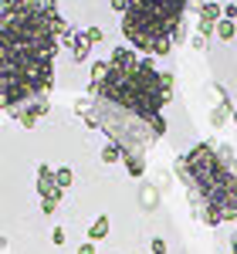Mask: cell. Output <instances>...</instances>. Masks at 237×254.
I'll list each match as a JSON object with an SVG mask.
<instances>
[{"mask_svg": "<svg viewBox=\"0 0 237 254\" xmlns=\"http://www.w3.org/2000/svg\"><path fill=\"white\" fill-rule=\"evenodd\" d=\"M71 38L58 0H0V109L48 98L55 58Z\"/></svg>", "mask_w": 237, "mask_h": 254, "instance_id": "obj_1", "label": "cell"}, {"mask_svg": "<svg viewBox=\"0 0 237 254\" xmlns=\"http://www.w3.org/2000/svg\"><path fill=\"white\" fill-rule=\"evenodd\" d=\"M88 95L139 119L142 126H149V132L156 139H163L166 105L173 98V71H159L149 55L139 58L136 48H112L109 75L99 85H88Z\"/></svg>", "mask_w": 237, "mask_h": 254, "instance_id": "obj_2", "label": "cell"}, {"mask_svg": "<svg viewBox=\"0 0 237 254\" xmlns=\"http://www.w3.org/2000/svg\"><path fill=\"white\" fill-rule=\"evenodd\" d=\"M193 217L207 227L237 220V156L224 142H197L173 163Z\"/></svg>", "mask_w": 237, "mask_h": 254, "instance_id": "obj_3", "label": "cell"}, {"mask_svg": "<svg viewBox=\"0 0 237 254\" xmlns=\"http://www.w3.org/2000/svg\"><path fill=\"white\" fill-rule=\"evenodd\" d=\"M190 0H129L122 10V38L149 58H163L186 34Z\"/></svg>", "mask_w": 237, "mask_h": 254, "instance_id": "obj_4", "label": "cell"}, {"mask_svg": "<svg viewBox=\"0 0 237 254\" xmlns=\"http://www.w3.org/2000/svg\"><path fill=\"white\" fill-rule=\"evenodd\" d=\"M48 112H51V102H48V98H38V102H27V105L14 109L10 116L17 119L24 129H34V126H38V122H41L44 116H48Z\"/></svg>", "mask_w": 237, "mask_h": 254, "instance_id": "obj_5", "label": "cell"}, {"mask_svg": "<svg viewBox=\"0 0 237 254\" xmlns=\"http://www.w3.org/2000/svg\"><path fill=\"white\" fill-rule=\"evenodd\" d=\"M38 196H64V190L55 183V170L48 163L38 166Z\"/></svg>", "mask_w": 237, "mask_h": 254, "instance_id": "obj_6", "label": "cell"}, {"mask_svg": "<svg viewBox=\"0 0 237 254\" xmlns=\"http://www.w3.org/2000/svg\"><path fill=\"white\" fill-rule=\"evenodd\" d=\"M64 44L71 48V58L75 61H88V55H92V41L85 38V31H71V38Z\"/></svg>", "mask_w": 237, "mask_h": 254, "instance_id": "obj_7", "label": "cell"}, {"mask_svg": "<svg viewBox=\"0 0 237 254\" xmlns=\"http://www.w3.org/2000/svg\"><path fill=\"white\" fill-rule=\"evenodd\" d=\"M122 166H125V173H129V176L142 180V176H146V153H136V149L125 153V156H122Z\"/></svg>", "mask_w": 237, "mask_h": 254, "instance_id": "obj_8", "label": "cell"}, {"mask_svg": "<svg viewBox=\"0 0 237 254\" xmlns=\"http://www.w3.org/2000/svg\"><path fill=\"white\" fill-rule=\"evenodd\" d=\"M109 227H112V220H109V214H99L95 220H92V227H88V241H105L109 237Z\"/></svg>", "mask_w": 237, "mask_h": 254, "instance_id": "obj_9", "label": "cell"}, {"mask_svg": "<svg viewBox=\"0 0 237 254\" xmlns=\"http://www.w3.org/2000/svg\"><path fill=\"white\" fill-rule=\"evenodd\" d=\"M122 156H125V146L122 142H116V139H109L105 146H102V163H122Z\"/></svg>", "mask_w": 237, "mask_h": 254, "instance_id": "obj_10", "label": "cell"}, {"mask_svg": "<svg viewBox=\"0 0 237 254\" xmlns=\"http://www.w3.org/2000/svg\"><path fill=\"white\" fill-rule=\"evenodd\" d=\"M197 17L200 20H214V24H217V20L224 17V7H220L217 0H203V3H200V10H197Z\"/></svg>", "mask_w": 237, "mask_h": 254, "instance_id": "obj_11", "label": "cell"}, {"mask_svg": "<svg viewBox=\"0 0 237 254\" xmlns=\"http://www.w3.org/2000/svg\"><path fill=\"white\" fill-rule=\"evenodd\" d=\"M214 34H217V41L231 44V41L237 38V24H234V20H227V17H220V20H217V31H214Z\"/></svg>", "mask_w": 237, "mask_h": 254, "instance_id": "obj_12", "label": "cell"}, {"mask_svg": "<svg viewBox=\"0 0 237 254\" xmlns=\"http://www.w3.org/2000/svg\"><path fill=\"white\" fill-rule=\"evenodd\" d=\"M231 112H234V102H231V98H227V102H220L217 109L210 112V126H214V129H220V126L227 122V116H231Z\"/></svg>", "mask_w": 237, "mask_h": 254, "instance_id": "obj_13", "label": "cell"}, {"mask_svg": "<svg viewBox=\"0 0 237 254\" xmlns=\"http://www.w3.org/2000/svg\"><path fill=\"white\" fill-rule=\"evenodd\" d=\"M55 183H58L61 190H68V187L75 183V170H71V166H58V170H55Z\"/></svg>", "mask_w": 237, "mask_h": 254, "instance_id": "obj_14", "label": "cell"}, {"mask_svg": "<svg viewBox=\"0 0 237 254\" xmlns=\"http://www.w3.org/2000/svg\"><path fill=\"white\" fill-rule=\"evenodd\" d=\"M105 75H109V61H92V75H88V78H92V85H99Z\"/></svg>", "mask_w": 237, "mask_h": 254, "instance_id": "obj_15", "label": "cell"}, {"mask_svg": "<svg viewBox=\"0 0 237 254\" xmlns=\"http://www.w3.org/2000/svg\"><path fill=\"white\" fill-rule=\"evenodd\" d=\"M58 203H61V196H41V214H55L58 210Z\"/></svg>", "mask_w": 237, "mask_h": 254, "instance_id": "obj_16", "label": "cell"}, {"mask_svg": "<svg viewBox=\"0 0 237 254\" xmlns=\"http://www.w3.org/2000/svg\"><path fill=\"white\" fill-rule=\"evenodd\" d=\"M214 31H217V24H214V20H200V17H197V34H203V38H210Z\"/></svg>", "mask_w": 237, "mask_h": 254, "instance_id": "obj_17", "label": "cell"}, {"mask_svg": "<svg viewBox=\"0 0 237 254\" xmlns=\"http://www.w3.org/2000/svg\"><path fill=\"white\" fill-rule=\"evenodd\" d=\"M149 251H153V254H166L170 248H166V241H163V237H153V241H149Z\"/></svg>", "mask_w": 237, "mask_h": 254, "instance_id": "obj_18", "label": "cell"}, {"mask_svg": "<svg viewBox=\"0 0 237 254\" xmlns=\"http://www.w3.org/2000/svg\"><path fill=\"white\" fill-rule=\"evenodd\" d=\"M190 48H193V51H207V38H203V34H193Z\"/></svg>", "mask_w": 237, "mask_h": 254, "instance_id": "obj_19", "label": "cell"}, {"mask_svg": "<svg viewBox=\"0 0 237 254\" xmlns=\"http://www.w3.org/2000/svg\"><path fill=\"white\" fill-rule=\"evenodd\" d=\"M85 38L92 41V44H99V41H102V38H105V34H102L99 27H88V31H85Z\"/></svg>", "mask_w": 237, "mask_h": 254, "instance_id": "obj_20", "label": "cell"}, {"mask_svg": "<svg viewBox=\"0 0 237 254\" xmlns=\"http://www.w3.org/2000/svg\"><path fill=\"white\" fill-rule=\"evenodd\" d=\"M224 17H227V20H237V3H224Z\"/></svg>", "mask_w": 237, "mask_h": 254, "instance_id": "obj_21", "label": "cell"}, {"mask_svg": "<svg viewBox=\"0 0 237 254\" xmlns=\"http://www.w3.org/2000/svg\"><path fill=\"white\" fill-rule=\"evenodd\" d=\"M78 254H99V251H95V241H85V244H78Z\"/></svg>", "mask_w": 237, "mask_h": 254, "instance_id": "obj_22", "label": "cell"}, {"mask_svg": "<svg viewBox=\"0 0 237 254\" xmlns=\"http://www.w3.org/2000/svg\"><path fill=\"white\" fill-rule=\"evenodd\" d=\"M51 241H55V248H61V244H64V231L55 227V231H51Z\"/></svg>", "mask_w": 237, "mask_h": 254, "instance_id": "obj_23", "label": "cell"}, {"mask_svg": "<svg viewBox=\"0 0 237 254\" xmlns=\"http://www.w3.org/2000/svg\"><path fill=\"white\" fill-rule=\"evenodd\" d=\"M109 3H112V10H118V14H122V10H125V3H129V0H109Z\"/></svg>", "mask_w": 237, "mask_h": 254, "instance_id": "obj_24", "label": "cell"}, {"mask_svg": "<svg viewBox=\"0 0 237 254\" xmlns=\"http://www.w3.org/2000/svg\"><path fill=\"white\" fill-rule=\"evenodd\" d=\"M231 254H237V234H231Z\"/></svg>", "mask_w": 237, "mask_h": 254, "instance_id": "obj_25", "label": "cell"}, {"mask_svg": "<svg viewBox=\"0 0 237 254\" xmlns=\"http://www.w3.org/2000/svg\"><path fill=\"white\" fill-rule=\"evenodd\" d=\"M7 248H10V241H7V237H0V251H7Z\"/></svg>", "mask_w": 237, "mask_h": 254, "instance_id": "obj_26", "label": "cell"}, {"mask_svg": "<svg viewBox=\"0 0 237 254\" xmlns=\"http://www.w3.org/2000/svg\"><path fill=\"white\" fill-rule=\"evenodd\" d=\"M231 119H234V126H237V105H234V112H231Z\"/></svg>", "mask_w": 237, "mask_h": 254, "instance_id": "obj_27", "label": "cell"}]
</instances>
